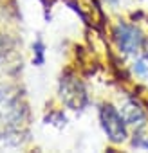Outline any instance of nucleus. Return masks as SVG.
<instances>
[{"label":"nucleus","instance_id":"2","mask_svg":"<svg viewBox=\"0 0 148 153\" xmlns=\"http://www.w3.org/2000/svg\"><path fill=\"white\" fill-rule=\"evenodd\" d=\"M114 38L117 47L123 52H135L143 43V34L137 27L128 24H119L114 31Z\"/></svg>","mask_w":148,"mask_h":153},{"label":"nucleus","instance_id":"5","mask_svg":"<svg viewBox=\"0 0 148 153\" xmlns=\"http://www.w3.org/2000/svg\"><path fill=\"white\" fill-rule=\"evenodd\" d=\"M123 119L125 123H130V124H143L144 123V112L135 105V103H126L123 106Z\"/></svg>","mask_w":148,"mask_h":153},{"label":"nucleus","instance_id":"1","mask_svg":"<svg viewBox=\"0 0 148 153\" xmlns=\"http://www.w3.org/2000/svg\"><path fill=\"white\" fill-rule=\"evenodd\" d=\"M101 124H103V130H105V133L108 135V139L112 142H123L126 139L125 119L110 105H107V106L101 108Z\"/></svg>","mask_w":148,"mask_h":153},{"label":"nucleus","instance_id":"3","mask_svg":"<svg viewBox=\"0 0 148 153\" xmlns=\"http://www.w3.org/2000/svg\"><path fill=\"white\" fill-rule=\"evenodd\" d=\"M60 92H61V99L67 106L78 110L85 105V90H83V85L74 79V78H65L61 79V87H60Z\"/></svg>","mask_w":148,"mask_h":153},{"label":"nucleus","instance_id":"4","mask_svg":"<svg viewBox=\"0 0 148 153\" xmlns=\"http://www.w3.org/2000/svg\"><path fill=\"white\" fill-rule=\"evenodd\" d=\"M20 119V108L16 96L7 94L6 88H0V123L11 124Z\"/></svg>","mask_w":148,"mask_h":153},{"label":"nucleus","instance_id":"6","mask_svg":"<svg viewBox=\"0 0 148 153\" xmlns=\"http://www.w3.org/2000/svg\"><path fill=\"white\" fill-rule=\"evenodd\" d=\"M34 47H36V52H38V59H36V63H42V52H43V47H42L40 42H38Z\"/></svg>","mask_w":148,"mask_h":153},{"label":"nucleus","instance_id":"7","mask_svg":"<svg viewBox=\"0 0 148 153\" xmlns=\"http://www.w3.org/2000/svg\"><path fill=\"white\" fill-rule=\"evenodd\" d=\"M135 70H137L139 74H146V67L143 65V61H139V63H135Z\"/></svg>","mask_w":148,"mask_h":153}]
</instances>
